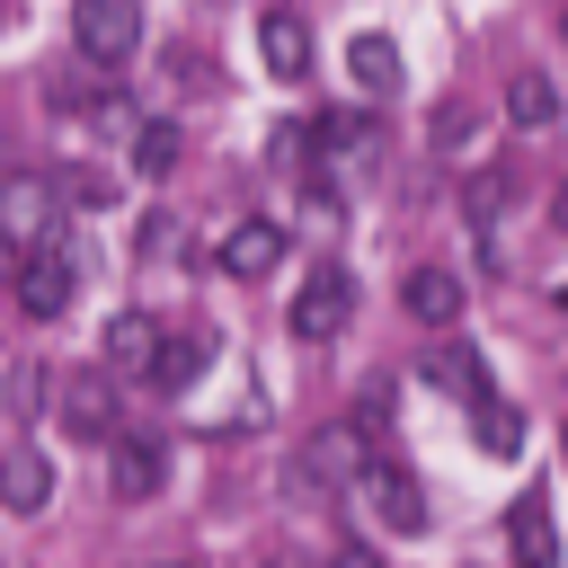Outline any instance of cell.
<instances>
[{"label":"cell","mask_w":568,"mask_h":568,"mask_svg":"<svg viewBox=\"0 0 568 568\" xmlns=\"http://www.w3.org/2000/svg\"><path fill=\"white\" fill-rule=\"evenodd\" d=\"M364 453H373L364 417H337V426H311V435L293 444L284 479H293L302 497H355V479H364Z\"/></svg>","instance_id":"cell-1"},{"label":"cell","mask_w":568,"mask_h":568,"mask_svg":"<svg viewBox=\"0 0 568 568\" xmlns=\"http://www.w3.org/2000/svg\"><path fill=\"white\" fill-rule=\"evenodd\" d=\"M53 222H62V186L44 178V169H9L0 178V248H44L53 240Z\"/></svg>","instance_id":"cell-2"},{"label":"cell","mask_w":568,"mask_h":568,"mask_svg":"<svg viewBox=\"0 0 568 568\" xmlns=\"http://www.w3.org/2000/svg\"><path fill=\"white\" fill-rule=\"evenodd\" d=\"M53 417L71 426V444H115V435H124V417H115V373L80 364V373L62 382V399H53Z\"/></svg>","instance_id":"cell-3"},{"label":"cell","mask_w":568,"mask_h":568,"mask_svg":"<svg viewBox=\"0 0 568 568\" xmlns=\"http://www.w3.org/2000/svg\"><path fill=\"white\" fill-rule=\"evenodd\" d=\"M355 497L373 506V524H382V532H426V497H417L408 462H390V453H364V479H355Z\"/></svg>","instance_id":"cell-4"},{"label":"cell","mask_w":568,"mask_h":568,"mask_svg":"<svg viewBox=\"0 0 568 568\" xmlns=\"http://www.w3.org/2000/svg\"><path fill=\"white\" fill-rule=\"evenodd\" d=\"M71 44H80L89 62L142 53V0H71Z\"/></svg>","instance_id":"cell-5"},{"label":"cell","mask_w":568,"mask_h":568,"mask_svg":"<svg viewBox=\"0 0 568 568\" xmlns=\"http://www.w3.org/2000/svg\"><path fill=\"white\" fill-rule=\"evenodd\" d=\"M213 266H222V275H240V284L275 275V266H284V222H275V213H240V222L213 240Z\"/></svg>","instance_id":"cell-6"},{"label":"cell","mask_w":568,"mask_h":568,"mask_svg":"<svg viewBox=\"0 0 568 568\" xmlns=\"http://www.w3.org/2000/svg\"><path fill=\"white\" fill-rule=\"evenodd\" d=\"M106 488H115V497H133V506H142V497H160V488H169V444H160L151 426H124V435L106 444Z\"/></svg>","instance_id":"cell-7"},{"label":"cell","mask_w":568,"mask_h":568,"mask_svg":"<svg viewBox=\"0 0 568 568\" xmlns=\"http://www.w3.org/2000/svg\"><path fill=\"white\" fill-rule=\"evenodd\" d=\"M346 311H355V284H346V266H311L302 284H293V337H337L346 328Z\"/></svg>","instance_id":"cell-8"},{"label":"cell","mask_w":568,"mask_h":568,"mask_svg":"<svg viewBox=\"0 0 568 568\" xmlns=\"http://www.w3.org/2000/svg\"><path fill=\"white\" fill-rule=\"evenodd\" d=\"M9 293H18L27 320H62L71 293H80V266H71L62 248H36V257H18V284H9Z\"/></svg>","instance_id":"cell-9"},{"label":"cell","mask_w":568,"mask_h":568,"mask_svg":"<svg viewBox=\"0 0 568 568\" xmlns=\"http://www.w3.org/2000/svg\"><path fill=\"white\" fill-rule=\"evenodd\" d=\"M0 506L9 515H44L53 506V462L36 444H0Z\"/></svg>","instance_id":"cell-10"},{"label":"cell","mask_w":568,"mask_h":568,"mask_svg":"<svg viewBox=\"0 0 568 568\" xmlns=\"http://www.w3.org/2000/svg\"><path fill=\"white\" fill-rule=\"evenodd\" d=\"M506 550H515V568H559V532H550V497L541 488H524L506 506Z\"/></svg>","instance_id":"cell-11"},{"label":"cell","mask_w":568,"mask_h":568,"mask_svg":"<svg viewBox=\"0 0 568 568\" xmlns=\"http://www.w3.org/2000/svg\"><path fill=\"white\" fill-rule=\"evenodd\" d=\"M257 53L275 80H311V18L302 9H266L257 18Z\"/></svg>","instance_id":"cell-12"},{"label":"cell","mask_w":568,"mask_h":568,"mask_svg":"<svg viewBox=\"0 0 568 568\" xmlns=\"http://www.w3.org/2000/svg\"><path fill=\"white\" fill-rule=\"evenodd\" d=\"M399 302H408L417 328H453V320H462V275H444V266H408Z\"/></svg>","instance_id":"cell-13"},{"label":"cell","mask_w":568,"mask_h":568,"mask_svg":"<svg viewBox=\"0 0 568 568\" xmlns=\"http://www.w3.org/2000/svg\"><path fill=\"white\" fill-rule=\"evenodd\" d=\"M71 124H80V133H98V142H133V133H142V106H133L124 89H80Z\"/></svg>","instance_id":"cell-14"},{"label":"cell","mask_w":568,"mask_h":568,"mask_svg":"<svg viewBox=\"0 0 568 568\" xmlns=\"http://www.w3.org/2000/svg\"><path fill=\"white\" fill-rule=\"evenodd\" d=\"M346 71H355V89H364V98H399V44H390V36H373V27H364V36L346 44Z\"/></svg>","instance_id":"cell-15"},{"label":"cell","mask_w":568,"mask_h":568,"mask_svg":"<svg viewBox=\"0 0 568 568\" xmlns=\"http://www.w3.org/2000/svg\"><path fill=\"white\" fill-rule=\"evenodd\" d=\"M417 373H426V382H444V390H453V399H470V408L488 399L479 355H470V346H453V337H444V346H426V355H417Z\"/></svg>","instance_id":"cell-16"},{"label":"cell","mask_w":568,"mask_h":568,"mask_svg":"<svg viewBox=\"0 0 568 568\" xmlns=\"http://www.w3.org/2000/svg\"><path fill=\"white\" fill-rule=\"evenodd\" d=\"M160 337H169V328H160L151 311H115V320H106V355H115L124 373H142V364L160 355Z\"/></svg>","instance_id":"cell-17"},{"label":"cell","mask_w":568,"mask_h":568,"mask_svg":"<svg viewBox=\"0 0 568 568\" xmlns=\"http://www.w3.org/2000/svg\"><path fill=\"white\" fill-rule=\"evenodd\" d=\"M506 115H515L524 133H541V124L559 115V80H550V71H515V80H506Z\"/></svg>","instance_id":"cell-18"},{"label":"cell","mask_w":568,"mask_h":568,"mask_svg":"<svg viewBox=\"0 0 568 568\" xmlns=\"http://www.w3.org/2000/svg\"><path fill=\"white\" fill-rule=\"evenodd\" d=\"M124 160H133V169H142V178H169V169H178V160H186V133H178V124H169V115H151V124H142V133H133V142H124Z\"/></svg>","instance_id":"cell-19"},{"label":"cell","mask_w":568,"mask_h":568,"mask_svg":"<svg viewBox=\"0 0 568 568\" xmlns=\"http://www.w3.org/2000/svg\"><path fill=\"white\" fill-rule=\"evenodd\" d=\"M195 373H204V346H195V337H160V355L142 364V382H151V390H186Z\"/></svg>","instance_id":"cell-20"},{"label":"cell","mask_w":568,"mask_h":568,"mask_svg":"<svg viewBox=\"0 0 568 568\" xmlns=\"http://www.w3.org/2000/svg\"><path fill=\"white\" fill-rule=\"evenodd\" d=\"M470 435H479V453H497V462L524 453V417H515L506 399H479V426H470Z\"/></svg>","instance_id":"cell-21"},{"label":"cell","mask_w":568,"mask_h":568,"mask_svg":"<svg viewBox=\"0 0 568 568\" xmlns=\"http://www.w3.org/2000/svg\"><path fill=\"white\" fill-rule=\"evenodd\" d=\"M133 248H142V257H169V248H178V222H169V213H151V222L133 231Z\"/></svg>","instance_id":"cell-22"},{"label":"cell","mask_w":568,"mask_h":568,"mask_svg":"<svg viewBox=\"0 0 568 568\" xmlns=\"http://www.w3.org/2000/svg\"><path fill=\"white\" fill-rule=\"evenodd\" d=\"M320 568H390V559H382V550H364V541H346V550H328Z\"/></svg>","instance_id":"cell-23"},{"label":"cell","mask_w":568,"mask_h":568,"mask_svg":"<svg viewBox=\"0 0 568 568\" xmlns=\"http://www.w3.org/2000/svg\"><path fill=\"white\" fill-rule=\"evenodd\" d=\"M169 80H178V89H195V80H204V62H195V44H178V53H169Z\"/></svg>","instance_id":"cell-24"},{"label":"cell","mask_w":568,"mask_h":568,"mask_svg":"<svg viewBox=\"0 0 568 568\" xmlns=\"http://www.w3.org/2000/svg\"><path fill=\"white\" fill-rule=\"evenodd\" d=\"M151 568H195V559H151Z\"/></svg>","instance_id":"cell-25"},{"label":"cell","mask_w":568,"mask_h":568,"mask_svg":"<svg viewBox=\"0 0 568 568\" xmlns=\"http://www.w3.org/2000/svg\"><path fill=\"white\" fill-rule=\"evenodd\" d=\"M559 231H568V186H559Z\"/></svg>","instance_id":"cell-26"},{"label":"cell","mask_w":568,"mask_h":568,"mask_svg":"<svg viewBox=\"0 0 568 568\" xmlns=\"http://www.w3.org/2000/svg\"><path fill=\"white\" fill-rule=\"evenodd\" d=\"M266 568H302V559H266Z\"/></svg>","instance_id":"cell-27"},{"label":"cell","mask_w":568,"mask_h":568,"mask_svg":"<svg viewBox=\"0 0 568 568\" xmlns=\"http://www.w3.org/2000/svg\"><path fill=\"white\" fill-rule=\"evenodd\" d=\"M559 36H568V0H559Z\"/></svg>","instance_id":"cell-28"},{"label":"cell","mask_w":568,"mask_h":568,"mask_svg":"<svg viewBox=\"0 0 568 568\" xmlns=\"http://www.w3.org/2000/svg\"><path fill=\"white\" fill-rule=\"evenodd\" d=\"M559 453H568V426H559Z\"/></svg>","instance_id":"cell-29"}]
</instances>
